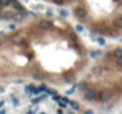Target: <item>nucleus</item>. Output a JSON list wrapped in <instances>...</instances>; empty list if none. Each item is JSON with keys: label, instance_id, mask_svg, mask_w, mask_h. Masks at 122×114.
Returning <instances> with one entry per match:
<instances>
[{"label": "nucleus", "instance_id": "obj_14", "mask_svg": "<svg viewBox=\"0 0 122 114\" xmlns=\"http://www.w3.org/2000/svg\"><path fill=\"white\" fill-rule=\"evenodd\" d=\"M45 98V96H42V97H38V98H34L33 100V104H38V102H41V101Z\"/></svg>", "mask_w": 122, "mask_h": 114}, {"label": "nucleus", "instance_id": "obj_1", "mask_svg": "<svg viewBox=\"0 0 122 114\" xmlns=\"http://www.w3.org/2000/svg\"><path fill=\"white\" fill-rule=\"evenodd\" d=\"M38 28L42 29V30H49V29L53 28V22H50V21H47V20L40 21V22H38Z\"/></svg>", "mask_w": 122, "mask_h": 114}, {"label": "nucleus", "instance_id": "obj_16", "mask_svg": "<svg viewBox=\"0 0 122 114\" xmlns=\"http://www.w3.org/2000/svg\"><path fill=\"white\" fill-rule=\"evenodd\" d=\"M46 11V16H47V17H51V16H53V11H51V9H45Z\"/></svg>", "mask_w": 122, "mask_h": 114}, {"label": "nucleus", "instance_id": "obj_2", "mask_svg": "<svg viewBox=\"0 0 122 114\" xmlns=\"http://www.w3.org/2000/svg\"><path fill=\"white\" fill-rule=\"evenodd\" d=\"M75 16H76L79 20H84V18L87 17V11H85L84 8H76V11H75Z\"/></svg>", "mask_w": 122, "mask_h": 114}, {"label": "nucleus", "instance_id": "obj_15", "mask_svg": "<svg viewBox=\"0 0 122 114\" xmlns=\"http://www.w3.org/2000/svg\"><path fill=\"white\" fill-rule=\"evenodd\" d=\"M54 4H58V5H62L63 3H64V0H51Z\"/></svg>", "mask_w": 122, "mask_h": 114}, {"label": "nucleus", "instance_id": "obj_20", "mask_svg": "<svg viewBox=\"0 0 122 114\" xmlns=\"http://www.w3.org/2000/svg\"><path fill=\"white\" fill-rule=\"evenodd\" d=\"M53 100L59 101V100H60V96H57V94H53Z\"/></svg>", "mask_w": 122, "mask_h": 114}, {"label": "nucleus", "instance_id": "obj_18", "mask_svg": "<svg viewBox=\"0 0 122 114\" xmlns=\"http://www.w3.org/2000/svg\"><path fill=\"white\" fill-rule=\"evenodd\" d=\"M85 88H87V85H85V83H81V84L79 85V89H81V91H84Z\"/></svg>", "mask_w": 122, "mask_h": 114}, {"label": "nucleus", "instance_id": "obj_13", "mask_svg": "<svg viewBox=\"0 0 122 114\" xmlns=\"http://www.w3.org/2000/svg\"><path fill=\"white\" fill-rule=\"evenodd\" d=\"M59 14H60V16H62V17H67V11H66V9H60V11H59Z\"/></svg>", "mask_w": 122, "mask_h": 114}, {"label": "nucleus", "instance_id": "obj_3", "mask_svg": "<svg viewBox=\"0 0 122 114\" xmlns=\"http://www.w3.org/2000/svg\"><path fill=\"white\" fill-rule=\"evenodd\" d=\"M110 97H112L110 92H109V91H104V92H101V93L99 94V100L101 101V102H105V101H108Z\"/></svg>", "mask_w": 122, "mask_h": 114}, {"label": "nucleus", "instance_id": "obj_12", "mask_svg": "<svg viewBox=\"0 0 122 114\" xmlns=\"http://www.w3.org/2000/svg\"><path fill=\"white\" fill-rule=\"evenodd\" d=\"M101 72H102V68H101V67H95V68H93V74L100 75Z\"/></svg>", "mask_w": 122, "mask_h": 114}, {"label": "nucleus", "instance_id": "obj_28", "mask_svg": "<svg viewBox=\"0 0 122 114\" xmlns=\"http://www.w3.org/2000/svg\"><path fill=\"white\" fill-rule=\"evenodd\" d=\"M57 114H62V111H60V110H58V111H57Z\"/></svg>", "mask_w": 122, "mask_h": 114}, {"label": "nucleus", "instance_id": "obj_21", "mask_svg": "<svg viewBox=\"0 0 122 114\" xmlns=\"http://www.w3.org/2000/svg\"><path fill=\"white\" fill-rule=\"evenodd\" d=\"M1 1H3V4H12V1H13V0H1Z\"/></svg>", "mask_w": 122, "mask_h": 114}, {"label": "nucleus", "instance_id": "obj_8", "mask_svg": "<svg viewBox=\"0 0 122 114\" xmlns=\"http://www.w3.org/2000/svg\"><path fill=\"white\" fill-rule=\"evenodd\" d=\"M68 104H70V106H71V108L74 109V110H77V109L80 108V106L77 105V102H76V101H68Z\"/></svg>", "mask_w": 122, "mask_h": 114}, {"label": "nucleus", "instance_id": "obj_6", "mask_svg": "<svg viewBox=\"0 0 122 114\" xmlns=\"http://www.w3.org/2000/svg\"><path fill=\"white\" fill-rule=\"evenodd\" d=\"M11 18H12V20H14V21H21V20H23V16H21L20 13H13L11 16Z\"/></svg>", "mask_w": 122, "mask_h": 114}, {"label": "nucleus", "instance_id": "obj_27", "mask_svg": "<svg viewBox=\"0 0 122 114\" xmlns=\"http://www.w3.org/2000/svg\"><path fill=\"white\" fill-rule=\"evenodd\" d=\"M0 114H5V111H4V110H1V111H0Z\"/></svg>", "mask_w": 122, "mask_h": 114}, {"label": "nucleus", "instance_id": "obj_7", "mask_svg": "<svg viewBox=\"0 0 122 114\" xmlns=\"http://www.w3.org/2000/svg\"><path fill=\"white\" fill-rule=\"evenodd\" d=\"M45 9H46V7L43 5V4H36V5H34V11L42 12V11H45Z\"/></svg>", "mask_w": 122, "mask_h": 114}, {"label": "nucleus", "instance_id": "obj_30", "mask_svg": "<svg viewBox=\"0 0 122 114\" xmlns=\"http://www.w3.org/2000/svg\"><path fill=\"white\" fill-rule=\"evenodd\" d=\"M40 114H46V113H40Z\"/></svg>", "mask_w": 122, "mask_h": 114}, {"label": "nucleus", "instance_id": "obj_23", "mask_svg": "<svg viewBox=\"0 0 122 114\" xmlns=\"http://www.w3.org/2000/svg\"><path fill=\"white\" fill-rule=\"evenodd\" d=\"M12 100H13V105H18V100H16V98H14V96H12Z\"/></svg>", "mask_w": 122, "mask_h": 114}, {"label": "nucleus", "instance_id": "obj_11", "mask_svg": "<svg viewBox=\"0 0 122 114\" xmlns=\"http://www.w3.org/2000/svg\"><path fill=\"white\" fill-rule=\"evenodd\" d=\"M25 92H26V93H33V92H34V87L33 85H28L25 88Z\"/></svg>", "mask_w": 122, "mask_h": 114}, {"label": "nucleus", "instance_id": "obj_17", "mask_svg": "<svg viewBox=\"0 0 122 114\" xmlns=\"http://www.w3.org/2000/svg\"><path fill=\"white\" fill-rule=\"evenodd\" d=\"M99 54H100L99 51H96V50H93V51L91 53V57H92V58H96V57H97V55H99Z\"/></svg>", "mask_w": 122, "mask_h": 114}, {"label": "nucleus", "instance_id": "obj_26", "mask_svg": "<svg viewBox=\"0 0 122 114\" xmlns=\"http://www.w3.org/2000/svg\"><path fill=\"white\" fill-rule=\"evenodd\" d=\"M85 114H93V111H92V110H88V111H87Z\"/></svg>", "mask_w": 122, "mask_h": 114}, {"label": "nucleus", "instance_id": "obj_25", "mask_svg": "<svg viewBox=\"0 0 122 114\" xmlns=\"http://www.w3.org/2000/svg\"><path fill=\"white\" fill-rule=\"evenodd\" d=\"M4 104H5L4 101H0V108H3V105H4Z\"/></svg>", "mask_w": 122, "mask_h": 114}, {"label": "nucleus", "instance_id": "obj_9", "mask_svg": "<svg viewBox=\"0 0 122 114\" xmlns=\"http://www.w3.org/2000/svg\"><path fill=\"white\" fill-rule=\"evenodd\" d=\"M12 5H13V8L14 9H18L20 12H24V9H23V7L20 5L18 3H16V1H12Z\"/></svg>", "mask_w": 122, "mask_h": 114}, {"label": "nucleus", "instance_id": "obj_10", "mask_svg": "<svg viewBox=\"0 0 122 114\" xmlns=\"http://www.w3.org/2000/svg\"><path fill=\"white\" fill-rule=\"evenodd\" d=\"M96 42L99 43L100 46H104V45H105V39H104L102 37H99V38H96Z\"/></svg>", "mask_w": 122, "mask_h": 114}, {"label": "nucleus", "instance_id": "obj_5", "mask_svg": "<svg viewBox=\"0 0 122 114\" xmlns=\"http://www.w3.org/2000/svg\"><path fill=\"white\" fill-rule=\"evenodd\" d=\"M113 57L116 58L117 60H121V58H122V50L121 48H117L116 51L113 53Z\"/></svg>", "mask_w": 122, "mask_h": 114}, {"label": "nucleus", "instance_id": "obj_19", "mask_svg": "<svg viewBox=\"0 0 122 114\" xmlns=\"http://www.w3.org/2000/svg\"><path fill=\"white\" fill-rule=\"evenodd\" d=\"M58 102H59V106H60L62 109H64V108H66V105H67V104H64L63 101H58Z\"/></svg>", "mask_w": 122, "mask_h": 114}, {"label": "nucleus", "instance_id": "obj_24", "mask_svg": "<svg viewBox=\"0 0 122 114\" xmlns=\"http://www.w3.org/2000/svg\"><path fill=\"white\" fill-rule=\"evenodd\" d=\"M116 25L119 28V26H121V20H117V21H116Z\"/></svg>", "mask_w": 122, "mask_h": 114}, {"label": "nucleus", "instance_id": "obj_29", "mask_svg": "<svg viewBox=\"0 0 122 114\" xmlns=\"http://www.w3.org/2000/svg\"><path fill=\"white\" fill-rule=\"evenodd\" d=\"M68 114H75V113H74V111H70V113H68Z\"/></svg>", "mask_w": 122, "mask_h": 114}, {"label": "nucleus", "instance_id": "obj_4", "mask_svg": "<svg viewBox=\"0 0 122 114\" xmlns=\"http://www.w3.org/2000/svg\"><path fill=\"white\" fill-rule=\"evenodd\" d=\"M95 97H96V92L95 91H85V93H84V98L87 101H91V100H93Z\"/></svg>", "mask_w": 122, "mask_h": 114}, {"label": "nucleus", "instance_id": "obj_22", "mask_svg": "<svg viewBox=\"0 0 122 114\" xmlns=\"http://www.w3.org/2000/svg\"><path fill=\"white\" fill-rule=\"evenodd\" d=\"M76 30H77V31H83V30H84V28H83L81 25H77V26H76Z\"/></svg>", "mask_w": 122, "mask_h": 114}, {"label": "nucleus", "instance_id": "obj_31", "mask_svg": "<svg viewBox=\"0 0 122 114\" xmlns=\"http://www.w3.org/2000/svg\"><path fill=\"white\" fill-rule=\"evenodd\" d=\"M0 45H1V41H0Z\"/></svg>", "mask_w": 122, "mask_h": 114}]
</instances>
